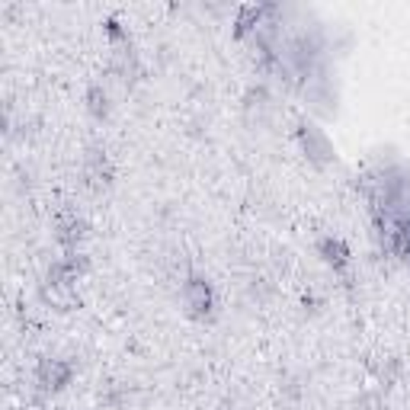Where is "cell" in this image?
I'll return each mask as SVG.
<instances>
[{
  "mask_svg": "<svg viewBox=\"0 0 410 410\" xmlns=\"http://www.w3.org/2000/svg\"><path fill=\"white\" fill-rule=\"evenodd\" d=\"M186 305L193 308L195 314H202V311H209L212 308V289L202 279H189L186 282Z\"/></svg>",
  "mask_w": 410,
  "mask_h": 410,
  "instance_id": "obj_1",
  "label": "cell"
},
{
  "mask_svg": "<svg viewBox=\"0 0 410 410\" xmlns=\"http://www.w3.org/2000/svg\"><path fill=\"white\" fill-rule=\"evenodd\" d=\"M68 375V366H61V362H42V368H39V378H42L45 388H61Z\"/></svg>",
  "mask_w": 410,
  "mask_h": 410,
  "instance_id": "obj_2",
  "label": "cell"
},
{
  "mask_svg": "<svg viewBox=\"0 0 410 410\" xmlns=\"http://www.w3.org/2000/svg\"><path fill=\"white\" fill-rule=\"evenodd\" d=\"M301 138H305V147H308V154H311V157L324 160L327 154H330V147H327L324 135H318L311 126H301Z\"/></svg>",
  "mask_w": 410,
  "mask_h": 410,
  "instance_id": "obj_3",
  "label": "cell"
},
{
  "mask_svg": "<svg viewBox=\"0 0 410 410\" xmlns=\"http://www.w3.org/2000/svg\"><path fill=\"white\" fill-rule=\"evenodd\" d=\"M324 253H327V260L330 263H346V251H343V243L340 241H324Z\"/></svg>",
  "mask_w": 410,
  "mask_h": 410,
  "instance_id": "obj_4",
  "label": "cell"
}]
</instances>
